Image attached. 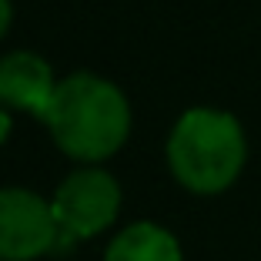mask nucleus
Listing matches in <instances>:
<instances>
[{
	"mask_svg": "<svg viewBox=\"0 0 261 261\" xmlns=\"http://www.w3.org/2000/svg\"><path fill=\"white\" fill-rule=\"evenodd\" d=\"M40 117L47 121L57 147L81 161H100L114 154L130 130L124 94L94 74H74L61 81Z\"/></svg>",
	"mask_w": 261,
	"mask_h": 261,
	"instance_id": "1",
	"label": "nucleus"
},
{
	"mask_svg": "<svg viewBox=\"0 0 261 261\" xmlns=\"http://www.w3.org/2000/svg\"><path fill=\"white\" fill-rule=\"evenodd\" d=\"M104 261H181V245L161 224H130L108 245Z\"/></svg>",
	"mask_w": 261,
	"mask_h": 261,
	"instance_id": "6",
	"label": "nucleus"
},
{
	"mask_svg": "<svg viewBox=\"0 0 261 261\" xmlns=\"http://www.w3.org/2000/svg\"><path fill=\"white\" fill-rule=\"evenodd\" d=\"M7 23H10V0H0V37L7 31Z\"/></svg>",
	"mask_w": 261,
	"mask_h": 261,
	"instance_id": "7",
	"label": "nucleus"
},
{
	"mask_svg": "<svg viewBox=\"0 0 261 261\" xmlns=\"http://www.w3.org/2000/svg\"><path fill=\"white\" fill-rule=\"evenodd\" d=\"M50 207L61 231L57 245H70L77 238H91L114 221L121 207V188L108 171L81 168L67 181H61Z\"/></svg>",
	"mask_w": 261,
	"mask_h": 261,
	"instance_id": "3",
	"label": "nucleus"
},
{
	"mask_svg": "<svg viewBox=\"0 0 261 261\" xmlns=\"http://www.w3.org/2000/svg\"><path fill=\"white\" fill-rule=\"evenodd\" d=\"M54 207L34 191L0 188V261H31L57 248Z\"/></svg>",
	"mask_w": 261,
	"mask_h": 261,
	"instance_id": "4",
	"label": "nucleus"
},
{
	"mask_svg": "<svg viewBox=\"0 0 261 261\" xmlns=\"http://www.w3.org/2000/svg\"><path fill=\"white\" fill-rule=\"evenodd\" d=\"M7 134H10V117L0 111V144H4V138H7Z\"/></svg>",
	"mask_w": 261,
	"mask_h": 261,
	"instance_id": "8",
	"label": "nucleus"
},
{
	"mask_svg": "<svg viewBox=\"0 0 261 261\" xmlns=\"http://www.w3.org/2000/svg\"><path fill=\"white\" fill-rule=\"evenodd\" d=\"M248 158L245 130L234 114L215 108H191L168 138V164L194 194H218L238 181Z\"/></svg>",
	"mask_w": 261,
	"mask_h": 261,
	"instance_id": "2",
	"label": "nucleus"
},
{
	"mask_svg": "<svg viewBox=\"0 0 261 261\" xmlns=\"http://www.w3.org/2000/svg\"><path fill=\"white\" fill-rule=\"evenodd\" d=\"M54 87V74L44 57L31 54V50H14V54L0 57V100L34 111L40 117Z\"/></svg>",
	"mask_w": 261,
	"mask_h": 261,
	"instance_id": "5",
	"label": "nucleus"
}]
</instances>
